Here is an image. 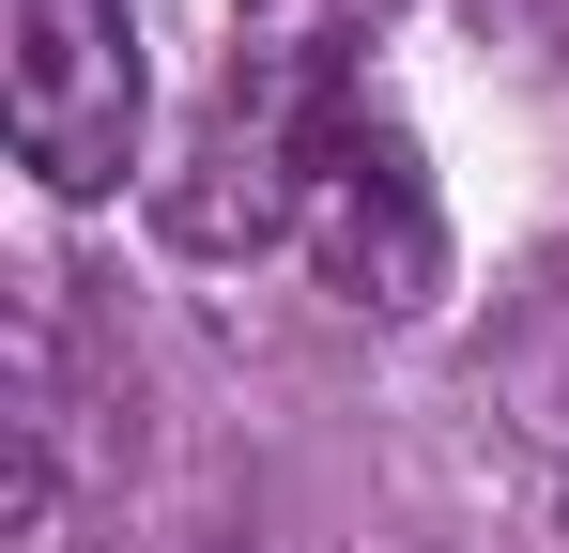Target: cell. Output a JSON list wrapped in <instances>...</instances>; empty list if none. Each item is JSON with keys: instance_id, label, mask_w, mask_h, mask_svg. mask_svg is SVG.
<instances>
[{"instance_id": "6da1fadb", "label": "cell", "mask_w": 569, "mask_h": 553, "mask_svg": "<svg viewBox=\"0 0 569 553\" xmlns=\"http://www.w3.org/2000/svg\"><path fill=\"white\" fill-rule=\"evenodd\" d=\"M0 123L47 200H108L139 170V16L123 0H0Z\"/></svg>"}, {"instance_id": "7a4b0ae2", "label": "cell", "mask_w": 569, "mask_h": 553, "mask_svg": "<svg viewBox=\"0 0 569 553\" xmlns=\"http://www.w3.org/2000/svg\"><path fill=\"white\" fill-rule=\"evenodd\" d=\"M292 231H308V262L339 276L355 308H431V276H447L431 184H416V154H400L385 108H323V123H308V154H292Z\"/></svg>"}]
</instances>
